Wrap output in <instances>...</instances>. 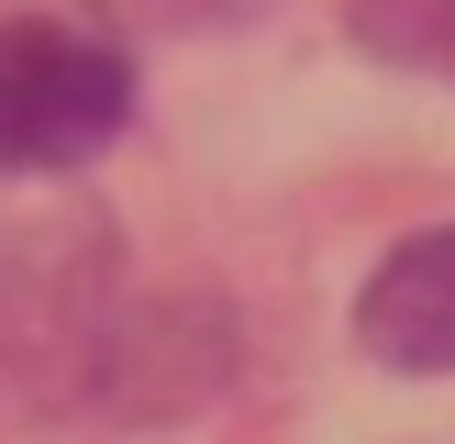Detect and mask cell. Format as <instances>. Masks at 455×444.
<instances>
[{"instance_id": "obj_1", "label": "cell", "mask_w": 455, "mask_h": 444, "mask_svg": "<svg viewBox=\"0 0 455 444\" xmlns=\"http://www.w3.org/2000/svg\"><path fill=\"white\" fill-rule=\"evenodd\" d=\"M123 123H133V56L111 34L56 22V12L0 22V167L12 178L89 167Z\"/></svg>"}, {"instance_id": "obj_4", "label": "cell", "mask_w": 455, "mask_h": 444, "mask_svg": "<svg viewBox=\"0 0 455 444\" xmlns=\"http://www.w3.org/2000/svg\"><path fill=\"white\" fill-rule=\"evenodd\" d=\"M111 12H133V22H222L234 0H111Z\"/></svg>"}, {"instance_id": "obj_3", "label": "cell", "mask_w": 455, "mask_h": 444, "mask_svg": "<svg viewBox=\"0 0 455 444\" xmlns=\"http://www.w3.org/2000/svg\"><path fill=\"white\" fill-rule=\"evenodd\" d=\"M355 44L389 56V67L455 78V0H355Z\"/></svg>"}, {"instance_id": "obj_2", "label": "cell", "mask_w": 455, "mask_h": 444, "mask_svg": "<svg viewBox=\"0 0 455 444\" xmlns=\"http://www.w3.org/2000/svg\"><path fill=\"white\" fill-rule=\"evenodd\" d=\"M355 345L400 377H444L455 367V222L444 234H411L355 300Z\"/></svg>"}]
</instances>
